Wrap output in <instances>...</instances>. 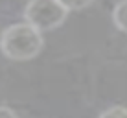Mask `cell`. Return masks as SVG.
<instances>
[{
    "instance_id": "obj_1",
    "label": "cell",
    "mask_w": 127,
    "mask_h": 118,
    "mask_svg": "<svg viewBox=\"0 0 127 118\" xmlns=\"http://www.w3.org/2000/svg\"><path fill=\"white\" fill-rule=\"evenodd\" d=\"M44 39L28 22L11 24L0 35V52L11 61H32L41 54Z\"/></svg>"
},
{
    "instance_id": "obj_2",
    "label": "cell",
    "mask_w": 127,
    "mask_h": 118,
    "mask_svg": "<svg viewBox=\"0 0 127 118\" xmlns=\"http://www.w3.org/2000/svg\"><path fill=\"white\" fill-rule=\"evenodd\" d=\"M68 11L57 0H30L24 7V22L39 32H52L64 24Z\"/></svg>"
},
{
    "instance_id": "obj_3",
    "label": "cell",
    "mask_w": 127,
    "mask_h": 118,
    "mask_svg": "<svg viewBox=\"0 0 127 118\" xmlns=\"http://www.w3.org/2000/svg\"><path fill=\"white\" fill-rule=\"evenodd\" d=\"M112 22L120 32L127 33V0H120L112 9Z\"/></svg>"
},
{
    "instance_id": "obj_4",
    "label": "cell",
    "mask_w": 127,
    "mask_h": 118,
    "mask_svg": "<svg viewBox=\"0 0 127 118\" xmlns=\"http://www.w3.org/2000/svg\"><path fill=\"white\" fill-rule=\"evenodd\" d=\"M57 2L70 13V11H81L85 7H89L94 0H57Z\"/></svg>"
},
{
    "instance_id": "obj_5",
    "label": "cell",
    "mask_w": 127,
    "mask_h": 118,
    "mask_svg": "<svg viewBox=\"0 0 127 118\" xmlns=\"http://www.w3.org/2000/svg\"><path fill=\"white\" fill-rule=\"evenodd\" d=\"M99 118H127V107L124 105H114L109 107L107 111H103Z\"/></svg>"
},
{
    "instance_id": "obj_6",
    "label": "cell",
    "mask_w": 127,
    "mask_h": 118,
    "mask_svg": "<svg viewBox=\"0 0 127 118\" xmlns=\"http://www.w3.org/2000/svg\"><path fill=\"white\" fill-rule=\"evenodd\" d=\"M0 118H19L15 111L7 105H0Z\"/></svg>"
}]
</instances>
